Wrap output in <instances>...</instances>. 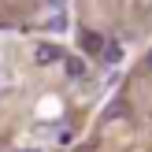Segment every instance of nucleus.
<instances>
[{
	"instance_id": "nucleus-1",
	"label": "nucleus",
	"mask_w": 152,
	"mask_h": 152,
	"mask_svg": "<svg viewBox=\"0 0 152 152\" xmlns=\"http://www.w3.org/2000/svg\"><path fill=\"white\" fill-rule=\"evenodd\" d=\"M59 56H63V52H59L56 45H37V48H34V59H37V63H41V67H48V63H56Z\"/></svg>"
},
{
	"instance_id": "nucleus-2",
	"label": "nucleus",
	"mask_w": 152,
	"mask_h": 152,
	"mask_svg": "<svg viewBox=\"0 0 152 152\" xmlns=\"http://www.w3.org/2000/svg\"><path fill=\"white\" fill-rule=\"evenodd\" d=\"M63 71L71 74V78H86V63H82L78 56H67L63 59Z\"/></svg>"
},
{
	"instance_id": "nucleus-6",
	"label": "nucleus",
	"mask_w": 152,
	"mask_h": 152,
	"mask_svg": "<svg viewBox=\"0 0 152 152\" xmlns=\"http://www.w3.org/2000/svg\"><path fill=\"white\" fill-rule=\"evenodd\" d=\"M45 4H48L52 11H63V4H67V0H45Z\"/></svg>"
},
{
	"instance_id": "nucleus-4",
	"label": "nucleus",
	"mask_w": 152,
	"mask_h": 152,
	"mask_svg": "<svg viewBox=\"0 0 152 152\" xmlns=\"http://www.w3.org/2000/svg\"><path fill=\"white\" fill-rule=\"evenodd\" d=\"M100 59H104V63H111V67H115L119 59H123V48H119L115 41H108V45H104V52H100Z\"/></svg>"
},
{
	"instance_id": "nucleus-7",
	"label": "nucleus",
	"mask_w": 152,
	"mask_h": 152,
	"mask_svg": "<svg viewBox=\"0 0 152 152\" xmlns=\"http://www.w3.org/2000/svg\"><path fill=\"white\" fill-rule=\"evenodd\" d=\"M145 67H148V71H152V52H148V59H145Z\"/></svg>"
},
{
	"instance_id": "nucleus-5",
	"label": "nucleus",
	"mask_w": 152,
	"mask_h": 152,
	"mask_svg": "<svg viewBox=\"0 0 152 152\" xmlns=\"http://www.w3.org/2000/svg\"><path fill=\"white\" fill-rule=\"evenodd\" d=\"M45 26H48L52 34H63V30H67V15H63V11H56V15H52L48 22H45Z\"/></svg>"
},
{
	"instance_id": "nucleus-3",
	"label": "nucleus",
	"mask_w": 152,
	"mask_h": 152,
	"mask_svg": "<svg viewBox=\"0 0 152 152\" xmlns=\"http://www.w3.org/2000/svg\"><path fill=\"white\" fill-rule=\"evenodd\" d=\"M82 48L100 56V52H104V37H100V34H82Z\"/></svg>"
}]
</instances>
